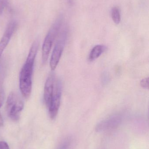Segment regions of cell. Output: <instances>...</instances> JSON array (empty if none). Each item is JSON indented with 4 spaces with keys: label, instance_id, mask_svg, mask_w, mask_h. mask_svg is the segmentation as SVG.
<instances>
[{
    "label": "cell",
    "instance_id": "cell-12",
    "mask_svg": "<svg viewBox=\"0 0 149 149\" xmlns=\"http://www.w3.org/2000/svg\"><path fill=\"white\" fill-rule=\"evenodd\" d=\"M149 81L148 77L143 79L141 81V85L142 87L143 88L148 89Z\"/></svg>",
    "mask_w": 149,
    "mask_h": 149
},
{
    "label": "cell",
    "instance_id": "cell-9",
    "mask_svg": "<svg viewBox=\"0 0 149 149\" xmlns=\"http://www.w3.org/2000/svg\"><path fill=\"white\" fill-rule=\"evenodd\" d=\"M107 49L106 46L103 45H95L93 47L88 56V59L90 62H93L101 56Z\"/></svg>",
    "mask_w": 149,
    "mask_h": 149
},
{
    "label": "cell",
    "instance_id": "cell-8",
    "mask_svg": "<svg viewBox=\"0 0 149 149\" xmlns=\"http://www.w3.org/2000/svg\"><path fill=\"white\" fill-rule=\"evenodd\" d=\"M121 119L119 116H114L100 123L96 127L98 131L106 130L115 127L120 123Z\"/></svg>",
    "mask_w": 149,
    "mask_h": 149
},
{
    "label": "cell",
    "instance_id": "cell-7",
    "mask_svg": "<svg viewBox=\"0 0 149 149\" xmlns=\"http://www.w3.org/2000/svg\"><path fill=\"white\" fill-rule=\"evenodd\" d=\"M17 26V23L15 21L10 22L8 24L5 32L0 41V58L8 44L12 35L14 34Z\"/></svg>",
    "mask_w": 149,
    "mask_h": 149
},
{
    "label": "cell",
    "instance_id": "cell-10",
    "mask_svg": "<svg viewBox=\"0 0 149 149\" xmlns=\"http://www.w3.org/2000/svg\"><path fill=\"white\" fill-rule=\"evenodd\" d=\"M111 15L114 22L115 24H119L121 21V14L119 8L114 7L112 8Z\"/></svg>",
    "mask_w": 149,
    "mask_h": 149
},
{
    "label": "cell",
    "instance_id": "cell-4",
    "mask_svg": "<svg viewBox=\"0 0 149 149\" xmlns=\"http://www.w3.org/2000/svg\"><path fill=\"white\" fill-rule=\"evenodd\" d=\"M23 108V102L17 95L14 93H10L6 102L7 113L10 119L13 120H17Z\"/></svg>",
    "mask_w": 149,
    "mask_h": 149
},
{
    "label": "cell",
    "instance_id": "cell-14",
    "mask_svg": "<svg viewBox=\"0 0 149 149\" xmlns=\"http://www.w3.org/2000/svg\"><path fill=\"white\" fill-rule=\"evenodd\" d=\"M4 93L2 90H0V108L1 107L4 100Z\"/></svg>",
    "mask_w": 149,
    "mask_h": 149
},
{
    "label": "cell",
    "instance_id": "cell-11",
    "mask_svg": "<svg viewBox=\"0 0 149 149\" xmlns=\"http://www.w3.org/2000/svg\"><path fill=\"white\" fill-rule=\"evenodd\" d=\"M8 0H0V15H1L7 6Z\"/></svg>",
    "mask_w": 149,
    "mask_h": 149
},
{
    "label": "cell",
    "instance_id": "cell-3",
    "mask_svg": "<svg viewBox=\"0 0 149 149\" xmlns=\"http://www.w3.org/2000/svg\"><path fill=\"white\" fill-rule=\"evenodd\" d=\"M68 31V27L64 22L57 36V42L50 60V67L52 71L56 69L61 58L67 39Z\"/></svg>",
    "mask_w": 149,
    "mask_h": 149
},
{
    "label": "cell",
    "instance_id": "cell-13",
    "mask_svg": "<svg viewBox=\"0 0 149 149\" xmlns=\"http://www.w3.org/2000/svg\"><path fill=\"white\" fill-rule=\"evenodd\" d=\"M0 149H10L8 143L4 141H0Z\"/></svg>",
    "mask_w": 149,
    "mask_h": 149
},
{
    "label": "cell",
    "instance_id": "cell-1",
    "mask_svg": "<svg viewBox=\"0 0 149 149\" xmlns=\"http://www.w3.org/2000/svg\"><path fill=\"white\" fill-rule=\"evenodd\" d=\"M39 42L36 40L32 44L26 62L19 74V88L23 96L28 99L31 94L32 88V74L34 62L38 50Z\"/></svg>",
    "mask_w": 149,
    "mask_h": 149
},
{
    "label": "cell",
    "instance_id": "cell-5",
    "mask_svg": "<svg viewBox=\"0 0 149 149\" xmlns=\"http://www.w3.org/2000/svg\"><path fill=\"white\" fill-rule=\"evenodd\" d=\"M62 89L61 81L59 79H56L54 92L50 103L48 107L50 117L52 120L56 118L59 110L62 95Z\"/></svg>",
    "mask_w": 149,
    "mask_h": 149
},
{
    "label": "cell",
    "instance_id": "cell-16",
    "mask_svg": "<svg viewBox=\"0 0 149 149\" xmlns=\"http://www.w3.org/2000/svg\"><path fill=\"white\" fill-rule=\"evenodd\" d=\"M3 120L2 117L0 114V126H2L3 125Z\"/></svg>",
    "mask_w": 149,
    "mask_h": 149
},
{
    "label": "cell",
    "instance_id": "cell-15",
    "mask_svg": "<svg viewBox=\"0 0 149 149\" xmlns=\"http://www.w3.org/2000/svg\"><path fill=\"white\" fill-rule=\"evenodd\" d=\"M68 146V142L65 143H64V144L62 145V147H61L60 149H66L67 148Z\"/></svg>",
    "mask_w": 149,
    "mask_h": 149
},
{
    "label": "cell",
    "instance_id": "cell-6",
    "mask_svg": "<svg viewBox=\"0 0 149 149\" xmlns=\"http://www.w3.org/2000/svg\"><path fill=\"white\" fill-rule=\"evenodd\" d=\"M55 75L51 73L49 75L45 81L44 89V101L46 107L48 108L50 103L55 86Z\"/></svg>",
    "mask_w": 149,
    "mask_h": 149
},
{
    "label": "cell",
    "instance_id": "cell-2",
    "mask_svg": "<svg viewBox=\"0 0 149 149\" xmlns=\"http://www.w3.org/2000/svg\"><path fill=\"white\" fill-rule=\"evenodd\" d=\"M64 22L62 17H59L52 24L48 31L42 47V62L45 64L48 60L53 42L58 35L63 24Z\"/></svg>",
    "mask_w": 149,
    "mask_h": 149
}]
</instances>
